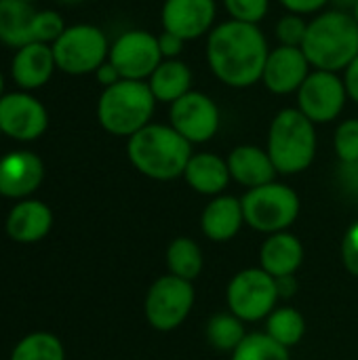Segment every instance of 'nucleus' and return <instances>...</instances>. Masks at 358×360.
Listing matches in <instances>:
<instances>
[{"instance_id": "1", "label": "nucleus", "mask_w": 358, "mask_h": 360, "mask_svg": "<svg viewBox=\"0 0 358 360\" xmlns=\"http://www.w3.org/2000/svg\"><path fill=\"white\" fill-rule=\"evenodd\" d=\"M268 53L270 46L262 27L234 19L217 23L205 44L211 74L230 89H249L262 82Z\"/></svg>"}, {"instance_id": "2", "label": "nucleus", "mask_w": 358, "mask_h": 360, "mask_svg": "<svg viewBox=\"0 0 358 360\" xmlns=\"http://www.w3.org/2000/svg\"><path fill=\"white\" fill-rule=\"evenodd\" d=\"M302 51L312 70L342 74L358 55V23L354 15L329 8L308 19Z\"/></svg>"}, {"instance_id": "3", "label": "nucleus", "mask_w": 358, "mask_h": 360, "mask_svg": "<svg viewBox=\"0 0 358 360\" xmlns=\"http://www.w3.org/2000/svg\"><path fill=\"white\" fill-rule=\"evenodd\" d=\"M192 154V143L186 141L171 124L160 122H150L127 141L129 162L154 181L184 177Z\"/></svg>"}, {"instance_id": "4", "label": "nucleus", "mask_w": 358, "mask_h": 360, "mask_svg": "<svg viewBox=\"0 0 358 360\" xmlns=\"http://www.w3.org/2000/svg\"><path fill=\"white\" fill-rule=\"evenodd\" d=\"M266 150L281 175H298L317 158V124L298 108H283L270 122Z\"/></svg>"}, {"instance_id": "5", "label": "nucleus", "mask_w": 358, "mask_h": 360, "mask_svg": "<svg viewBox=\"0 0 358 360\" xmlns=\"http://www.w3.org/2000/svg\"><path fill=\"white\" fill-rule=\"evenodd\" d=\"M156 99L141 80H120L101 91L97 99V120L114 137H131L152 122Z\"/></svg>"}, {"instance_id": "6", "label": "nucleus", "mask_w": 358, "mask_h": 360, "mask_svg": "<svg viewBox=\"0 0 358 360\" xmlns=\"http://www.w3.org/2000/svg\"><path fill=\"white\" fill-rule=\"evenodd\" d=\"M245 224L264 234H276L289 230L300 215V196L287 184H266L241 198Z\"/></svg>"}, {"instance_id": "7", "label": "nucleus", "mask_w": 358, "mask_h": 360, "mask_svg": "<svg viewBox=\"0 0 358 360\" xmlns=\"http://www.w3.org/2000/svg\"><path fill=\"white\" fill-rule=\"evenodd\" d=\"M57 70L70 76L95 74L108 61L110 40L101 27L93 23H74L51 44Z\"/></svg>"}, {"instance_id": "8", "label": "nucleus", "mask_w": 358, "mask_h": 360, "mask_svg": "<svg viewBox=\"0 0 358 360\" xmlns=\"http://www.w3.org/2000/svg\"><path fill=\"white\" fill-rule=\"evenodd\" d=\"M228 308L243 323H255L268 319L279 302L276 278L262 268H247L228 285L226 291Z\"/></svg>"}, {"instance_id": "9", "label": "nucleus", "mask_w": 358, "mask_h": 360, "mask_svg": "<svg viewBox=\"0 0 358 360\" xmlns=\"http://www.w3.org/2000/svg\"><path fill=\"white\" fill-rule=\"evenodd\" d=\"M298 110L314 124H327L340 118L348 103V93L342 74L312 70L295 93Z\"/></svg>"}, {"instance_id": "10", "label": "nucleus", "mask_w": 358, "mask_h": 360, "mask_svg": "<svg viewBox=\"0 0 358 360\" xmlns=\"http://www.w3.org/2000/svg\"><path fill=\"white\" fill-rule=\"evenodd\" d=\"M194 287L173 274L160 276L146 295V319L156 331L177 329L192 312Z\"/></svg>"}, {"instance_id": "11", "label": "nucleus", "mask_w": 358, "mask_h": 360, "mask_svg": "<svg viewBox=\"0 0 358 360\" xmlns=\"http://www.w3.org/2000/svg\"><path fill=\"white\" fill-rule=\"evenodd\" d=\"M108 61L120 72L122 80L146 82L162 61L158 36L148 30H127L110 44Z\"/></svg>"}, {"instance_id": "12", "label": "nucleus", "mask_w": 358, "mask_h": 360, "mask_svg": "<svg viewBox=\"0 0 358 360\" xmlns=\"http://www.w3.org/2000/svg\"><path fill=\"white\" fill-rule=\"evenodd\" d=\"M169 124L192 146L211 141L222 127L215 99L203 91H190L169 105Z\"/></svg>"}, {"instance_id": "13", "label": "nucleus", "mask_w": 358, "mask_h": 360, "mask_svg": "<svg viewBox=\"0 0 358 360\" xmlns=\"http://www.w3.org/2000/svg\"><path fill=\"white\" fill-rule=\"evenodd\" d=\"M49 127V112L27 91L4 93L0 99V133L17 141H34Z\"/></svg>"}, {"instance_id": "14", "label": "nucleus", "mask_w": 358, "mask_h": 360, "mask_svg": "<svg viewBox=\"0 0 358 360\" xmlns=\"http://www.w3.org/2000/svg\"><path fill=\"white\" fill-rule=\"evenodd\" d=\"M217 0H165L160 8L162 32L177 34L186 42L209 36L217 25Z\"/></svg>"}, {"instance_id": "15", "label": "nucleus", "mask_w": 358, "mask_h": 360, "mask_svg": "<svg viewBox=\"0 0 358 360\" xmlns=\"http://www.w3.org/2000/svg\"><path fill=\"white\" fill-rule=\"evenodd\" d=\"M310 72H312V65L306 59L302 46L276 44L268 53V59L262 72V84L272 95H291V93H298V89L304 84Z\"/></svg>"}, {"instance_id": "16", "label": "nucleus", "mask_w": 358, "mask_h": 360, "mask_svg": "<svg viewBox=\"0 0 358 360\" xmlns=\"http://www.w3.org/2000/svg\"><path fill=\"white\" fill-rule=\"evenodd\" d=\"M44 179V165L38 154L27 150L8 152L0 158V196L27 198Z\"/></svg>"}, {"instance_id": "17", "label": "nucleus", "mask_w": 358, "mask_h": 360, "mask_svg": "<svg viewBox=\"0 0 358 360\" xmlns=\"http://www.w3.org/2000/svg\"><path fill=\"white\" fill-rule=\"evenodd\" d=\"M57 70L53 46L44 42H30L15 49L11 61V76L21 91H36L44 86Z\"/></svg>"}, {"instance_id": "18", "label": "nucleus", "mask_w": 358, "mask_h": 360, "mask_svg": "<svg viewBox=\"0 0 358 360\" xmlns=\"http://www.w3.org/2000/svg\"><path fill=\"white\" fill-rule=\"evenodd\" d=\"M226 160H228L230 177L236 184L245 186L247 190L276 181L279 171H276L268 150H264L260 146H251V143L236 146L228 154Z\"/></svg>"}, {"instance_id": "19", "label": "nucleus", "mask_w": 358, "mask_h": 360, "mask_svg": "<svg viewBox=\"0 0 358 360\" xmlns=\"http://www.w3.org/2000/svg\"><path fill=\"white\" fill-rule=\"evenodd\" d=\"M53 228V213L42 200L23 198L6 217V234L15 243H38Z\"/></svg>"}, {"instance_id": "20", "label": "nucleus", "mask_w": 358, "mask_h": 360, "mask_svg": "<svg viewBox=\"0 0 358 360\" xmlns=\"http://www.w3.org/2000/svg\"><path fill=\"white\" fill-rule=\"evenodd\" d=\"M245 224L243 205L236 196L219 194L213 196V200L205 207L200 217L203 234L213 243H226L232 240Z\"/></svg>"}, {"instance_id": "21", "label": "nucleus", "mask_w": 358, "mask_h": 360, "mask_svg": "<svg viewBox=\"0 0 358 360\" xmlns=\"http://www.w3.org/2000/svg\"><path fill=\"white\" fill-rule=\"evenodd\" d=\"M262 270L274 278L293 276L304 262V245L291 232H276L266 238L260 251Z\"/></svg>"}, {"instance_id": "22", "label": "nucleus", "mask_w": 358, "mask_h": 360, "mask_svg": "<svg viewBox=\"0 0 358 360\" xmlns=\"http://www.w3.org/2000/svg\"><path fill=\"white\" fill-rule=\"evenodd\" d=\"M184 179L194 192L203 196H219L228 188L232 177L226 158L213 152H198L192 154V158L188 160Z\"/></svg>"}, {"instance_id": "23", "label": "nucleus", "mask_w": 358, "mask_h": 360, "mask_svg": "<svg viewBox=\"0 0 358 360\" xmlns=\"http://www.w3.org/2000/svg\"><path fill=\"white\" fill-rule=\"evenodd\" d=\"M192 70L181 59H162L154 74L146 80L158 103L171 105L179 97L192 91Z\"/></svg>"}, {"instance_id": "24", "label": "nucleus", "mask_w": 358, "mask_h": 360, "mask_svg": "<svg viewBox=\"0 0 358 360\" xmlns=\"http://www.w3.org/2000/svg\"><path fill=\"white\" fill-rule=\"evenodd\" d=\"M34 6L23 0H0V42L13 49L32 42Z\"/></svg>"}, {"instance_id": "25", "label": "nucleus", "mask_w": 358, "mask_h": 360, "mask_svg": "<svg viewBox=\"0 0 358 360\" xmlns=\"http://www.w3.org/2000/svg\"><path fill=\"white\" fill-rule=\"evenodd\" d=\"M167 266L173 276L192 283L200 276V272L205 268L203 249L198 247L196 240H192L188 236H179L167 249Z\"/></svg>"}, {"instance_id": "26", "label": "nucleus", "mask_w": 358, "mask_h": 360, "mask_svg": "<svg viewBox=\"0 0 358 360\" xmlns=\"http://www.w3.org/2000/svg\"><path fill=\"white\" fill-rule=\"evenodd\" d=\"M266 333L287 350L298 346L306 335V319L295 308H279L268 316Z\"/></svg>"}, {"instance_id": "27", "label": "nucleus", "mask_w": 358, "mask_h": 360, "mask_svg": "<svg viewBox=\"0 0 358 360\" xmlns=\"http://www.w3.org/2000/svg\"><path fill=\"white\" fill-rule=\"evenodd\" d=\"M245 338V325L232 312H219L207 323V340L219 352H234Z\"/></svg>"}, {"instance_id": "28", "label": "nucleus", "mask_w": 358, "mask_h": 360, "mask_svg": "<svg viewBox=\"0 0 358 360\" xmlns=\"http://www.w3.org/2000/svg\"><path fill=\"white\" fill-rule=\"evenodd\" d=\"M11 360H65V350L53 333H30L15 348Z\"/></svg>"}, {"instance_id": "29", "label": "nucleus", "mask_w": 358, "mask_h": 360, "mask_svg": "<svg viewBox=\"0 0 358 360\" xmlns=\"http://www.w3.org/2000/svg\"><path fill=\"white\" fill-rule=\"evenodd\" d=\"M232 360H289V350L268 333H251L232 352Z\"/></svg>"}, {"instance_id": "30", "label": "nucleus", "mask_w": 358, "mask_h": 360, "mask_svg": "<svg viewBox=\"0 0 358 360\" xmlns=\"http://www.w3.org/2000/svg\"><path fill=\"white\" fill-rule=\"evenodd\" d=\"M333 150L342 165H358V118H346L338 124Z\"/></svg>"}, {"instance_id": "31", "label": "nucleus", "mask_w": 358, "mask_h": 360, "mask_svg": "<svg viewBox=\"0 0 358 360\" xmlns=\"http://www.w3.org/2000/svg\"><path fill=\"white\" fill-rule=\"evenodd\" d=\"M65 21L57 11L44 8V11H36L34 21H32V42H44V44H53L65 30Z\"/></svg>"}, {"instance_id": "32", "label": "nucleus", "mask_w": 358, "mask_h": 360, "mask_svg": "<svg viewBox=\"0 0 358 360\" xmlns=\"http://www.w3.org/2000/svg\"><path fill=\"white\" fill-rule=\"evenodd\" d=\"M228 19L260 25L270 11V0H222Z\"/></svg>"}, {"instance_id": "33", "label": "nucleus", "mask_w": 358, "mask_h": 360, "mask_svg": "<svg viewBox=\"0 0 358 360\" xmlns=\"http://www.w3.org/2000/svg\"><path fill=\"white\" fill-rule=\"evenodd\" d=\"M306 30H308V19L304 15L287 13V15H283L276 21L274 36H276L279 44H285V46H302V42L306 38Z\"/></svg>"}, {"instance_id": "34", "label": "nucleus", "mask_w": 358, "mask_h": 360, "mask_svg": "<svg viewBox=\"0 0 358 360\" xmlns=\"http://www.w3.org/2000/svg\"><path fill=\"white\" fill-rule=\"evenodd\" d=\"M342 259L346 270L358 278V219L350 224L342 240Z\"/></svg>"}, {"instance_id": "35", "label": "nucleus", "mask_w": 358, "mask_h": 360, "mask_svg": "<svg viewBox=\"0 0 358 360\" xmlns=\"http://www.w3.org/2000/svg\"><path fill=\"white\" fill-rule=\"evenodd\" d=\"M283 4V8L287 13H295V15H319L321 11H325L327 4H331V0H279Z\"/></svg>"}, {"instance_id": "36", "label": "nucleus", "mask_w": 358, "mask_h": 360, "mask_svg": "<svg viewBox=\"0 0 358 360\" xmlns=\"http://www.w3.org/2000/svg\"><path fill=\"white\" fill-rule=\"evenodd\" d=\"M158 46H160L162 59H179V55L184 53L186 40L179 38L177 34L160 32V34H158Z\"/></svg>"}, {"instance_id": "37", "label": "nucleus", "mask_w": 358, "mask_h": 360, "mask_svg": "<svg viewBox=\"0 0 358 360\" xmlns=\"http://www.w3.org/2000/svg\"><path fill=\"white\" fill-rule=\"evenodd\" d=\"M342 78H344V84H346L348 99L358 105V55L350 61V65L342 72Z\"/></svg>"}, {"instance_id": "38", "label": "nucleus", "mask_w": 358, "mask_h": 360, "mask_svg": "<svg viewBox=\"0 0 358 360\" xmlns=\"http://www.w3.org/2000/svg\"><path fill=\"white\" fill-rule=\"evenodd\" d=\"M95 78H97V82L101 84V89H108V86H112V84H116V82H120V80H122L120 72H118L110 61H106L103 65H99V68H97Z\"/></svg>"}, {"instance_id": "39", "label": "nucleus", "mask_w": 358, "mask_h": 360, "mask_svg": "<svg viewBox=\"0 0 358 360\" xmlns=\"http://www.w3.org/2000/svg\"><path fill=\"white\" fill-rule=\"evenodd\" d=\"M276 287H279V297H291L298 291V281L295 276H283L276 278Z\"/></svg>"}, {"instance_id": "40", "label": "nucleus", "mask_w": 358, "mask_h": 360, "mask_svg": "<svg viewBox=\"0 0 358 360\" xmlns=\"http://www.w3.org/2000/svg\"><path fill=\"white\" fill-rule=\"evenodd\" d=\"M331 4H333L335 8H340V11H348V13H352V8H354L357 0H331Z\"/></svg>"}, {"instance_id": "41", "label": "nucleus", "mask_w": 358, "mask_h": 360, "mask_svg": "<svg viewBox=\"0 0 358 360\" xmlns=\"http://www.w3.org/2000/svg\"><path fill=\"white\" fill-rule=\"evenodd\" d=\"M2 95H4V76L0 72V99H2Z\"/></svg>"}, {"instance_id": "42", "label": "nucleus", "mask_w": 358, "mask_h": 360, "mask_svg": "<svg viewBox=\"0 0 358 360\" xmlns=\"http://www.w3.org/2000/svg\"><path fill=\"white\" fill-rule=\"evenodd\" d=\"M352 15H354V19H357V23H358V0H357V4H354V8H352Z\"/></svg>"}, {"instance_id": "43", "label": "nucleus", "mask_w": 358, "mask_h": 360, "mask_svg": "<svg viewBox=\"0 0 358 360\" xmlns=\"http://www.w3.org/2000/svg\"><path fill=\"white\" fill-rule=\"evenodd\" d=\"M59 2H63V4H76V2H82V0H59Z\"/></svg>"}, {"instance_id": "44", "label": "nucleus", "mask_w": 358, "mask_h": 360, "mask_svg": "<svg viewBox=\"0 0 358 360\" xmlns=\"http://www.w3.org/2000/svg\"><path fill=\"white\" fill-rule=\"evenodd\" d=\"M23 2H30V4H32V2H36V0H23Z\"/></svg>"}, {"instance_id": "45", "label": "nucleus", "mask_w": 358, "mask_h": 360, "mask_svg": "<svg viewBox=\"0 0 358 360\" xmlns=\"http://www.w3.org/2000/svg\"><path fill=\"white\" fill-rule=\"evenodd\" d=\"M0 135H2V133H0Z\"/></svg>"}]
</instances>
